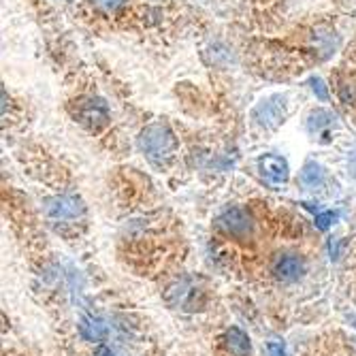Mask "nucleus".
<instances>
[{"instance_id": "f257e3e1", "label": "nucleus", "mask_w": 356, "mask_h": 356, "mask_svg": "<svg viewBox=\"0 0 356 356\" xmlns=\"http://www.w3.org/2000/svg\"><path fill=\"white\" fill-rule=\"evenodd\" d=\"M177 141L165 124H152L141 135V149L154 165H165L175 156Z\"/></svg>"}, {"instance_id": "f03ea898", "label": "nucleus", "mask_w": 356, "mask_h": 356, "mask_svg": "<svg viewBox=\"0 0 356 356\" xmlns=\"http://www.w3.org/2000/svg\"><path fill=\"white\" fill-rule=\"evenodd\" d=\"M271 271H273V275H275L280 282L293 284V282H299V280L305 275L307 265H305V261H303V256L284 252V254H277V256L273 258Z\"/></svg>"}, {"instance_id": "7ed1b4c3", "label": "nucleus", "mask_w": 356, "mask_h": 356, "mask_svg": "<svg viewBox=\"0 0 356 356\" xmlns=\"http://www.w3.org/2000/svg\"><path fill=\"white\" fill-rule=\"evenodd\" d=\"M45 211L56 222H73L83 216V205L75 197H54L45 201Z\"/></svg>"}, {"instance_id": "20e7f679", "label": "nucleus", "mask_w": 356, "mask_h": 356, "mask_svg": "<svg viewBox=\"0 0 356 356\" xmlns=\"http://www.w3.org/2000/svg\"><path fill=\"white\" fill-rule=\"evenodd\" d=\"M218 226L226 233V235H231V237H248L252 233V218L239 209V207H231V209H226L220 218H218Z\"/></svg>"}, {"instance_id": "39448f33", "label": "nucleus", "mask_w": 356, "mask_h": 356, "mask_svg": "<svg viewBox=\"0 0 356 356\" xmlns=\"http://www.w3.org/2000/svg\"><path fill=\"white\" fill-rule=\"evenodd\" d=\"M77 118L90 128H101L109 122V111L101 99H83L77 105Z\"/></svg>"}, {"instance_id": "423d86ee", "label": "nucleus", "mask_w": 356, "mask_h": 356, "mask_svg": "<svg viewBox=\"0 0 356 356\" xmlns=\"http://www.w3.org/2000/svg\"><path fill=\"white\" fill-rule=\"evenodd\" d=\"M258 167H261V173L265 179H269L271 184H286L288 179V165L286 160L280 156H265L258 160Z\"/></svg>"}, {"instance_id": "0eeeda50", "label": "nucleus", "mask_w": 356, "mask_h": 356, "mask_svg": "<svg viewBox=\"0 0 356 356\" xmlns=\"http://www.w3.org/2000/svg\"><path fill=\"white\" fill-rule=\"evenodd\" d=\"M79 333L86 341L99 343L107 337V325L99 316H83L79 322Z\"/></svg>"}, {"instance_id": "6e6552de", "label": "nucleus", "mask_w": 356, "mask_h": 356, "mask_svg": "<svg viewBox=\"0 0 356 356\" xmlns=\"http://www.w3.org/2000/svg\"><path fill=\"white\" fill-rule=\"evenodd\" d=\"M224 346H226V350H229L233 356H248L252 352L250 337L241 329H237V327H231L229 331L224 333Z\"/></svg>"}, {"instance_id": "1a4fd4ad", "label": "nucleus", "mask_w": 356, "mask_h": 356, "mask_svg": "<svg viewBox=\"0 0 356 356\" xmlns=\"http://www.w3.org/2000/svg\"><path fill=\"white\" fill-rule=\"evenodd\" d=\"M322 179H325V173H322V169L316 165V163H307L301 171V181L305 188H318L322 184Z\"/></svg>"}, {"instance_id": "9d476101", "label": "nucleus", "mask_w": 356, "mask_h": 356, "mask_svg": "<svg viewBox=\"0 0 356 356\" xmlns=\"http://www.w3.org/2000/svg\"><path fill=\"white\" fill-rule=\"evenodd\" d=\"M337 220V213L335 211H325V213H318L316 216V226L320 231H327L329 226Z\"/></svg>"}, {"instance_id": "9b49d317", "label": "nucleus", "mask_w": 356, "mask_h": 356, "mask_svg": "<svg viewBox=\"0 0 356 356\" xmlns=\"http://www.w3.org/2000/svg\"><path fill=\"white\" fill-rule=\"evenodd\" d=\"M267 352H269V356H288L286 346H284L282 341H269Z\"/></svg>"}, {"instance_id": "f8f14e48", "label": "nucleus", "mask_w": 356, "mask_h": 356, "mask_svg": "<svg viewBox=\"0 0 356 356\" xmlns=\"http://www.w3.org/2000/svg\"><path fill=\"white\" fill-rule=\"evenodd\" d=\"M312 83H314V92H318V96H320L322 101H327V99H329V94H327V88L322 86V81H320V79H314Z\"/></svg>"}, {"instance_id": "ddd939ff", "label": "nucleus", "mask_w": 356, "mask_h": 356, "mask_svg": "<svg viewBox=\"0 0 356 356\" xmlns=\"http://www.w3.org/2000/svg\"><path fill=\"white\" fill-rule=\"evenodd\" d=\"M96 356H118V354L111 352L109 348H99V350H96Z\"/></svg>"}, {"instance_id": "4468645a", "label": "nucleus", "mask_w": 356, "mask_h": 356, "mask_svg": "<svg viewBox=\"0 0 356 356\" xmlns=\"http://www.w3.org/2000/svg\"><path fill=\"white\" fill-rule=\"evenodd\" d=\"M350 169L356 173V152H354V154H352V158H350Z\"/></svg>"}]
</instances>
